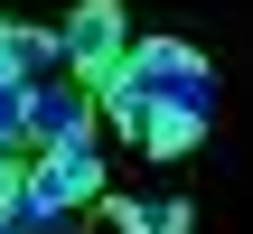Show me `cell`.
I'll return each instance as SVG.
<instances>
[{"label": "cell", "instance_id": "obj_1", "mask_svg": "<svg viewBox=\"0 0 253 234\" xmlns=\"http://www.w3.org/2000/svg\"><path fill=\"white\" fill-rule=\"evenodd\" d=\"M131 75L150 84V103H178V113H207V122H216V66H207L188 38H141V47H131Z\"/></svg>", "mask_w": 253, "mask_h": 234}, {"label": "cell", "instance_id": "obj_2", "mask_svg": "<svg viewBox=\"0 0 253 234\" xmlns=\"http://www.w3.org/2000/svg\"><path fill=\"white\" fill-rule=\"evenodd\" d=\"M94 84L75 75V66H56V75H38L28 84V150H66V141H94Z\"/></svg>", "mask_w": 253, "mask_h": 234}, {"label": "cell", "instance_id": "obj_3", "mask_svg": "<svg viewBox=\"0 0 253 234\" xmlns=\"http://www.w3.org/2000/svg\"><path fill=\"white\" fill-rule=\"evenodd\" d=\"M131 19H122V0H75L66 9V66L84 75V84H103L113 66H131Z\"/></svg>", "mask_w": 253, "mask_h": 234}, {"label": "cell", "instance_id": "obj_4", "mask_svg": "<svg viewBox=\"0 0 253 234\" xmlns=\"http://www.w3.org/2000/svg\"><path fill=\"white\" fill-rule=\"evenodd\" d=\"M94 103H103V122H113L122 141H150V113H160V103H150V84H141L131 66H113V75L94 84Z\"/></svg>", "mask_w": 253, "mask_h": 234}, {"label": "cell", "instance_id": "obj_5", "mask_svg": "<svg viewBox=\"0 0 253 234\" xmlns=\"http://www.w3.org/2000/svg\"><path fill=\"white\" fill-rule=\"evenodd\" d=\"M56 66H66V28H19V19H9V75L38 84V75H56Z\"/></svg>", "mask_w": 253, "mask_h": 234}, {"label": "cell", "instance_id": "obj_6", "mask_svg": "<svg viewBox=\"0 0 253 234\" xmlns=\"http://www.w3.org/2000/svg\"><path fill=\"white\" fill-rule=\"evenodd\" d=\"M197 141H207V113H178V103H160V113H150V141H141V150H150V159H188Z\"/></svg>", "mask_w": 253, "mask_h": 234}, {"label": "cell", "instance_id": "obj_7", "mask_svg": "<svg viewBox=\"0 0 253 234\" xmlns=\"http://www.w3.org/2000/svg\"><path fill=\"white\" fill-rule=\"evenodd\" d=\"M113 225H122V234H188L197 216H188V197H150V206H141V197H122V206H113Z\"/></svg>", "mask_w": 253, "mask_h": 234}, {"label": "cell", "instance_id": "obj_8", "mask_svg": "<svg viewBox=\"0 0 253 234\" xmlns=\"http://www.w3.org/2000/svg\"><path fill=\"white\" fill-rule=\"evenodd\" d=\"M0 141L28 150V75H9V66H0Z\"/></svg>", "mask_w": 253, "mask_h": 234}, {"label": "cell", "instance_id": "obj_9", "mask_svg": "<svg viewBox=\"0 0 253 234\" xmlns=\"http://www.w3.org/2000/svg\"><path fill=\"white\" fill-rule=\"evenodd\" d=\"M0 66H9V19H0Z\"/></svg>", "mask_w": 253, "mask_h": 234}, {"label": "cell", "instance_id": "obj_10", "mask_svg": "<svg viewBox=\"0 0 253 234\" xmlns=\"http://www.w3.org/2000/svg\"><path fill=\"white\" fill-rule=\"evenodd\" d=\"M9 159H28V150H9V141H0V169H9Z\"/></svg>", "mask_w": 253, "mask_h": 234}]
</instances>
